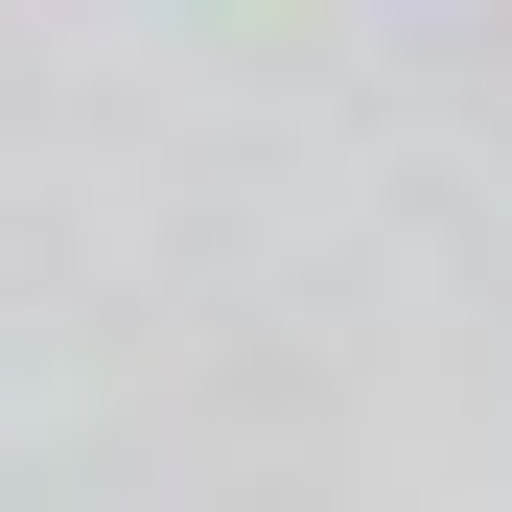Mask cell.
Instances as JSON below:
<instances>
[]
</instances>
